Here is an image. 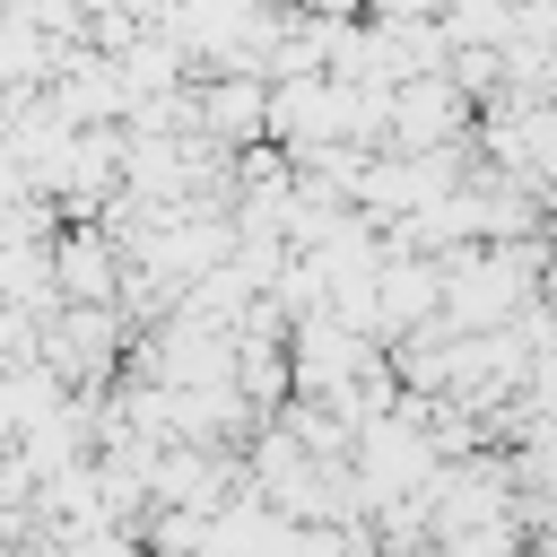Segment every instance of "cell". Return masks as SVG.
<instances>
[{
    "label": "cell",
    "instance_id": "6da1fadb",
    "mask_svg": "<svg viewBox=\"0 0 557 557\" xmlns=\"http://www.w3.org/2000/svg\"><path fill=\"white\" fill-rule=\"evenodd\" d=\"M52 278H61L70 305H104V296H113V244H104L96 218H78V226L52 244Z\"/></svg>",
    "mask_w": 557,
    "mask_h": 557
}]
</instances>
